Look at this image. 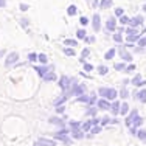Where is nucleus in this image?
<instances>
[{"instance_id":"864d4df0","label":"nucleus","mask_w":146,"mask_h":146,"mask_svg":"<svg viewBox=\"0 0 146 146\" xmlns=\"http://www.w3.org/2000/svg\"><path fill=\"white\" fill-rule=\"evenodd\" d=\"M90 121H92V124H93V126H96V124H98L101 120H96V118H93V120H90Z\"/></svg>"},{"instance_id":"ea45409f","label":"nucleus","mask_w":146,"mask_h":146,"mask_svg":"<svg viewBox=\"0 0 146 146\" xmlns=\"http://www.w3.org/2000/svg\"><path fill=\"white\" fill-rule=\"evenodd\" d=\"M134 70H135V65L131 64V65H127V67H126V70H124V72H126V73H132Z\"/></svg>"},{"instance_id":"1a4fd4ad","label":"nucleus","mask_w":146,"mask_h":146,"mask_svg":"<svg viewBox=\"0 0 146 146\" xmlns=\"http://www.w3.org/2000/svg\"><path fill=\"white\" fill-rule=\"evenodd\" d=\"M141 23H143V17L137 16V17H134V19H131L129 25H131V27H134V28H137V27H140Z\"/></svg>"},{"instance_id":"79ce46f5","label":"nucleus","mask_w":146,"mask_h":146,"mask_svg":"<svg viewBox=\"0 0 146 146\" xmlns=\"http://www.w3.org/2000/svg\"><path fill=\"white\" fill-rule=\"evenodd\" d=\"M64 110H65V107L62 106V104H61V106H56V112L58 113H64Z\"/></svg>"},{"instance_id":"0eeeda50","label":"nucleus","mask_w":146,"mask_h":146,"mask_svg":"<svg viewBox=\"0 0 146 146\" xmlns=\"http://www.w3.org/2000/svg\"><path fill=\"white\" fill-rule=\"evenodd\" d=\"M92 25H93V30H95V31H100V30H101V19H100V14H95V16H93Z\"/></svg>"},{"instance_id":"4468645a","label":"nucleus","mask_w":146,"mask_h":146,"mask_svg":"<svg viewBox=\"0 0 146 146\" xmlns=\"http://www.w3.org/2000/svg\"><path fill=\"white\" fill-rule=\"evenodd\" d=\"M120 107H121V104L118 103V101H113V104H110V110H112V113H113V115L120 113Z\"/></svg>"},{"instance_id":"5fc2aeb1","label":"nucleus","mask_w":146,"mask_h":146,"mask_svg":"<svg viewBox=\"0 0 146 146\" xmlns=\"http://www.w3.org/2000/svg\"><path fill=\"white\" fill-rule=\"evenodd\" d=\"M20 9H22V11H27V9H28V6H27L25 3H22V5H20Z\"/></svg>"},{"instance_id":"a878e982","label":"nucleus","mask_w":146,"mask_h":146,"mask_svg":"<svg viewBox=\"0 0 146 146\" xmlns=\"http://www.w3.org/2000/svg\"><path fill=\"white\" fill-rule=\"evenodd\" d=\"M76 11H78V8H76L75 5H70V6H68V9H67L68 16H75V14H76Z\"/></svg>"},{"instance_id":"412c9836","label":"nucleus","mask_w":146,"mask_h":146,"mask_svg":"<svg viewBox=\"0 0 146 146\" xmlns=\"http://www.w3.org/2000/svg\"><path fill=\"white\" fill-rule=\"evenodd\" d=\"M126 34H127V36H134V34H140V33H138L137 28H134V27H129V28H126Z\"/></svg>"},{"instance_id":"e433bc0d","label":"nucleus","mask_w":146,"mask_h":146,"mask_svg":"<svg viewBox=\"0 0 146 146\" xmlns=\"http://www.w3.org/2000/svg\"><path fill=\"white\" fill-rule=\"evenodd\" d=\"M113 40H115V42H121V40H123L121 33H115V34H113Z\"/></svg>"},{"instance_id":"de8ad7c7","label":"nucleus","mask_w":146,"mask_h":146,"mask_svg":"<svg viewBox=\"0 0 146 146\" xmlns=\"http://www.w3.org/2000/svg\"><path fill=\"white\" fill-rule=\"evenodd\" d=\"M92 132H93V134H98V132H101V127H100L98 124H96V126H95V127H93V129H92Z\"/></svg>"},{"instance_id":"09e8293b","label":"nucleus","mask_w":146,"mask_h":146,"mask_svg":"<svg viewBox=\"0 0 146 146\" xmlns=\"http://www.w3.org/2000/svg\"><path fill=\"white\" fill-rule=\"evenodd\" d=\"M79 22H81L82 25H87V23H89V20H87V17H81V19H79Z\"/></svg>"},{"instance_id":"6e6552de","label":"nucleus","mask_w":146,"mask_h":146,"mask_svg":"<svg viewBox=\"0 0 146 146\" xmlns=\"http://www.w3.org/2000/svg\"><path fill=\"white\" fill-rule=\"evenodd\" d=\"M34 70L39 73V76H44V75H47L51 68L50 67H45V65H37V67H34Z\"/></svg>"},{"instance_id":"f03ea898","label":"nucleus","mask_w":146,"mask_h":146,"mask_svg":"<svg viewBox=\"0 0 146 146\" xmlns=\"http://www.w3.org/2000/svg\"><path fill=\"white\" fill-rule=\"evenodd\" d=\"M98 93L103 96V98H106V100H115L118 96L117 90L115 89H110V87H100Z\"/></svg>"},{"instance_id":"c9c22d12","label":"nucleus","mask_w":146,"mask_h":146,"mask_svg":"<svg viewBox=\"0 0 146 146\" xmlns=\"http://www.w3.org/2000/svg\"><path fill=\"white\" fill-rule=\"evenodd\" d=\"M98 73H100V75H106V73H107V67L100 65V67H98Z\"/></svg>"},{"instance_id":"b1692460","label":"nucleus","mask_w":146,"mask_h":146,"mask_svg":"<svg viewBox=\"0 0 146 146\" xmlns=\"http://www.w3.org/2000/svg\"><path fill=\"white\" fill-rule=\"evenodd\" d=\"M127 112H129V106H127L126 103H123V104H121V107H120V113H123V115H126Z\"/></svg>"},{"instance_id":"49530a36","label":"nucleus","mask_w":146,"mask_h":146,"mask_svg":"<svg viewBox=\"0 0 146 146\" xmlns=\"http://www.w3.org/2000/svg\"><path fill=\"white\" fill-rule=\"evenodd\" d=\"M90 54V51H89V48H84V50H82V58H87Z\"/></svg>"},{"instance_id":"603ef678","label":"nucleus","mask_w":146,"mask_h":146,"mask_svg":"<svg viewBox=\"0 0 146 146\" xmlns=\"http://www.w3.org/2000/svg\"><path fill=\"white\" fill-rule=\"evenodd\" d=\"M95 101H96V96H95V95H92V96H90V103H89V104L92 106V104H95Z\"/></svg>"},{"instance_id":"6ab92c4d","label":"nucleus","mask_w":146,"mask_h":146,"mask_svg":"<svg viewBox=\"0 0 146 146\" xmlns=\"http://www.w3.org/2000/svg\"><path fill=\"white\" fill-rule=\"evenodd\" d=\"M137 100H140L141 103H146V90H140L137 93Z\"/></svg>"},{"instance_id":"473e14b6","label":"nucleus","mask_w":146,"mask_h":146,"mask_svg":"<svg viewBox=\"0 0 146 146\" xmlns=\"http://www.w3.org/2000/svg\"><path fill=\"white\" fill-rule=\"evenodd\" d=\"M76 36H78L79 39H84L86 37V30H78L76 31Z\"/></svg>"},{"instance_id":"7ed1b4c3","label":"nucleus","mask_w":146,"mask_h":146,"mask_svg":"<svg viewBox=\"0 0 146 146\" xmlns=\"http://www.w3.org/2000/svg\"><path fill=\"white\" fill-rule=\"evenodd\" d=\"M72 84H73V79H70L68 76H62V78L59 79V86H61V89L64 90V93H67V95H70Z\"/></svg>"},{"instance_id":"72a5a7b5","label":"nucleus","mask_w":146,"mask_h":146,"mask_svg":"<svg viewBox=\"0 0 146 146\" xmlns=\"http://www.w3.org/2000/svg\"><path fill=\"white\" fill-rule=\"evenodd\" d=\"M96 110H98V109H96V107H89V109H87V115L93 117V115H95V113H96Z\"/></svg>"},{"instance_id":"39448f33","label":"nucleus","mask_w":146,"mask_h":146,"mask_svg":"<svg viewBox=\"0 0 146 146\" xmlns=\"http://www.w3.org/2000/svg\"><path fill=\"white\" fill-rule=\"evenodd\" d=\"M17 61H19V54H17V53H9L8 58H6V61H5V67H6V68L13 67V65H14Z\"/></svg>"},{"instance_id":"5701e85b","label":"nucleus","mask_w":146,"mask_h":146,"mask_svg":"<svg viewBox=\"0 0 146 146\" xmlns=\"http://www.w3.org/2000/svg\"><path fill=\"white\" fill-rule=\"evenodd\" d=\"M100 6H101V8H110V6H112V0H101V3H100Z\"/></svg>"},{"instance_id":"f257e3e1","label":"nucleus","mask_w":146,"mask_h":146,"mask_svg":"<svg viewBox=\"0 0 146 146\" xmlns=\"http://www.w3.org/2000/svg\"><path fill=\"white\" fill-rule=\"evenodd\" d=\"M141 123H143V120L138 117L137 110H132L129 113V117H126V126L129 127V131L132 134H137V129H138V126H141Z\"/></svg>"},{"instance_id":"7c9ffc66","label":"nucleus","mask_w":146,"mask_h":146,"mask_svg":"<svg viewBox=\"0 0 146 146\" xmlns=\"http://www.w3.org/2000/svg\"><path fill=\"white\" fill-rule=\"evenodd\" d=\"M70 127H72V131L73 129H79V127H81V123H79V121H72Z\"/></svg>"},{"instance_id":"6e6d98bb","label":"nucleus","mask_w":146,"mask_h":146,"mask_svg":"<svg viewBox=\"0 0 146 146\" xmlns=\"http://www.w3.org/2000/svg\"><path fill=\"white\" fill-rule=\"evenodd\" d=\"M5 6V0H0V8H3Z\"/></svg>"},{"instance_id":"bb28decb","label":"nucleus","mask_w":146,"mask_h":146,"mask_svg":"<svg viewBox=\"0 0 146 146\" xmlns=\"http://www.w3.org/2000/svg\"><path fill=\"white\" fill-rule=\"evenodd\" d=\"M131 22V19H129V17H127V16H121L120 17V23H121V25H127V23H129Z\"/></svg>"},{"instance_id":"8fccbe9b","label":"nucleus","mask_w":146,"mask_h":146,"mask_svg":"<svg viewBox=\"0 0 146 146\" xmlns=\"http://www.w3.org/2000/svg\"><path fill=\"white\" fill-rule=\"evenodd\" d=\"M92 65H90V64H87V62H84V70H87V72H90V70H92Z\"/></svg>"},{"instance_id":"2f4dec72","label":"nucleus","mask_w":146,"mask_h":146,"mask_svg":"<svg viewBox=\"0 0 146 146\" xmlns=\"http://www.w3.org/2000/svg\"><path fill=\"white\" fill-rule=\"evenodd\" d=\"M120 96H121V98H124V100H126L127 96H129V92H127L126 89H121V90H120Z\"/></svg>"},{"instance_id":"cd10ccee","label":"nucleus","mask_w":146,"mask_h":146,"mask_svg":"<svg viewBox=\"0 0 146 146\" xmlns=\"http://www.w3.org/2000/svg\"><path fill=\"white\" fill-rule=\"evenodd\" d=\"M64 45H68V47H76L78 42H76V40H73V39H65L64 40Z\"/></svg>"},{"instance_id":"dca6fc26","label":"nucleus","mask_w":146,"mask_h":146,"mask_svg":"<svg viewBox=\"0 0 146 146\" xmlns=\"http://www.w3.org/2000/svg\"><path fill=\"white\" fill-rule=\"evenodd\" d=\"M50 123H51V124H58V126H64L65 121L61 120V118H58V117H51V118H50Z\"/></svg>"},{"instance_id":"c85d7f7f","label":"nucleus","mask_w":146,"mask_h":146,"mask_svg":"<svg viewBox=\"0 0 146 146\" xmlns=\"http://www.w3.org/2000/svg\"><path fill=\"white\" fill-rule=\"evenodd\" d=\"M93 126V124H92V121H86V123L84 124H82V131H86V132H87V131H90V127H92Z\"/></svg>"},{"instance_id":"9d476101","label":"nucleus","mask_w":146,"mask_h":146,"mask_svg":"<svg viewBox=\"0 0 146 146\" xmlns=\"http://www.w3.org/2000/svg\"><path fill=\"white\" fill-rule=\"evenodd\" d=\"M106 28L109 30V31H115V28H117V20L113 19V17H110V19L106 22Z\"/></svg>"},{"instance_id":"3c124183","label":"nucleus","mask_w":146,"mask_h":146,"mask_svg":"<svg viewBox=\"0 0 146 146\" xmlns=\"http://www.w3.org/2000/svg\"><path fill=\"white\" fill-rule=\"evenodd\" d=\"M138 45L145 47V45H146V37H143V39H138Z\"/></svg>"},{"instance_id":"2eb2a0df","label":"nucleus","mask_w":146,"mask_h":146,"mask_svg":"<svg viewBox=\"0 0 146 146\" xmlns=\"http://www.w3.org/2000/svg\"><path fill=\"white\" fill-rule=\"evenodd\" d=\"M67 98H68V95H67V93H64V95H62V96H59V98H56V100H54V106H61V104L62 103H65V101H67Z\"/></svg>"},{"instance_id":"37998d69","label":"nucleus","mask_w":146,"mask_h":146,"mask_svg":"<svg viewBox=\"0 0 146 146\" xmlns=\"http://www.w3.org/2000/svg\"><path fill=\"white\" fill-rule=\"evenodd\" d=\"M123 13H124V11H123V8H117V9H115V16H118V17L123 16Z\"/></svg>"},{"instance_id":"4be33fe9","label":"nucleus","mask_w":146,"mask_h":146,"mask_svg":"<svg viewBox=\"0 0 146 146\" xmlns=\"http://www.w3.org/2000/svg\"><path fill=\"white\" fill-rule=\"evenodd\" d=\"M135 135H137V137L140 138V140L146 141V131H143V129H138V131H137V134H135Z\"/></svg>"},{"instance_id":"ddd939ff","label":"nucleus","mask_w":146,"mask_h":146,"mask_svg":"<svg viewBox=\"0 0 146 146\" xmlns=\"http://www.w3.org/2000/svg\"><path fill=\"white\" fill-rule=\"evenodd\" d=\"M132 84L134 86H145L146 84V81H141V75H135L134 76V79H132Z\"/></svg>"},{"instance_id":"c756f323","label":"nucleus","mask_w":146,"mask_h":146,"mask_svg":"<svg viewBox=\"0 0 146 146\" xmlns=\"http://www.w3.org/2000/svg\"><path fill=\"white\" fill-rule=\"evenodd\" d=\"M140 39V34H134V36H127V42H135Z\"/></svg>"},{"instance_id":"58836bf2","label":"nucleus","mask_w":146,"mask_h":146,"mask_svg":"<svg viewBox=\"0 0 146 146\" xmlns=\"http://www.w3.org/2000/svg\"><path fill=\"white\" fill-rule=\"evenodd\" d=\"M37 59H39V62H42V64H47V56H45V54H39Z\"/></svg>"},{"instance_id":"a211bd4d","label":"nucleus","mask_w":146,"mask_h":146,"mask_svg":"<svg viewBox=\"0 0 146 146\" xmlns=\"http://www.w3.org/2000/svg\"><path fill=\"white\" fill-rule=\"evenodd\" d=\"M72 135H73V138H78V140L84 137V134H82L81 129H73V131H72Z\"/></svg>"},{"instance_id":"4d7b16f0","label":"nucleus","mask_w":146,"mask_h":146,"mask_svg":"<svg viewBox=\"0 0 146 146\" xmlns=\"http://www.w3.org/2000/svg\"><path fill=\"white\" fill-rule=\"evenodd\" d=\"M143 11H146V5H145V6H143Z\"/></svg>"},{"instance_id":"423d86ee","label":"nucleus","mask_w":146,"mask_h":146,"mask_svg":"<svg viewBox=\"0 0 146 146\" xmlns=\"http://www.w3.org/2000/svg\"><path fill=\"white\" fill-rule=\"evenodd\" d=\"M37 145H39V146H56V141H54V140H50V138L40 137L39 140H37Z\"/></svg>"},{"instance_id":"393cba45","label":"nucleus","mask_w":146,"mask_h":146,"mask_svg":"<svg viewBox=\"0 0 146 146\" xmlns=\"http://www.w3.org/2000/svg\"><path fill=\"white\" fill-rule=\"evenodd\" d=\"M76 101H78V103H90V96L89 95H81Z\"/></svg>"},{"instance_id":"aec40b11","label":"nucleus","mask_w":146,"mask_h":146,"mask_svg":"<svg viewBox=\"0 0 146 146\" xmlns=\"http://www.w3.org/2000/svg\"><path fill=\"white\" fill-rule=\"evenodd\" d=\"M115 56V48H110V50L106 51V54H104V59H112Z\"/></svg>"},{"instance_id":"a19ab883","label":"nucleus","mask_w":146,"mask_h":146,"mask_svg":"<svg viewBox=\"0 0 146 146\" xmlns=\"http://www.w3.org/2000/svg\"><path fill=\"white\" fill-rule=\"evenodd\" d=\"M28 59H30L31 62H34V61L37 59V54H36V53H30V54H28Z\"/></svg>"},{"instance_id":"f3484780","label":"nucleus","mask_w":146,"mask_h":146,"mask_svg":"<svg viewBox=\"0 0 146 146\" xmlns=\"http://www.w3.org/2000/svg\"><path fill=\"white\" fill-rule=\"evenodd\" d=\"M42 78L45 79V81H56V75H54V73H53V72H51V70H50V72H48V73H47V75H44V76H42Z\"/></svg>"},{"instance_id":"a18cd8bd","label":"nucleus","mask_w":146,"mask_h":146,"mask_svg":"<svg viewBox=\"0 0 146 146\" xmlns=\"http://www.w3.org/2000/svg\"><path fill=\"white\" fill-rule=\"evenodd\" d=\"M101 124H107V123H110V118H107V117H104V118H101V121H100Z\"/></svg>"},{"instance_id":"c03bdc74","label":"nucleus","mask_w":146,"mask_h":146,"mask_svg":"<svg viewBox=\"0 0 146 146\" xmlns=\"http://www.w3.org/2000/svg\"><path fill=\"white\" fill-rule=\"evenodd\" d=\"M115 68L117 70H126V65L124 64H115Z\"/></svg>"},{"instance_id":"f704fd0d","label":"nucleus","mask_w":146,"mask_h":146,"mask_svg":"<svg viewBox=\"0 0 146 146\" xmlns=\"http://www.w3.org/2000/svg\"><path fill=\"white\" fill-rule=\"evenodd\" d=\"M64 54H67V56H75V51H73L72 48H64Z\"/></svg>"},{"instance_id":"20e7f679","label":"nucleus","mask_w":146,"mask_h":146,"mask_svg":"<svg viewBox=\"0 0 146 146\" xmlns=\"http://www.w3.org/2000/svg\"><path fill=\"white\" fill-rule=\"evenodd\" d=\"M67 134H68L67 129H62V131H59V132H54V138L59 140V141H62V143H65V145H70L72 140L67 137Z\"/></svg>"},{"instance_id":"f8f14e48","label":"nucleus","mask_w":146,"mask_h":146,"mask_svg":"<svg viewBox=\"0 0 146 146\" xmlns=\"http://www.w3.org/2000/svg\"><path fill=\"white\" fill-rule=\"evenodd\" d=\"M98 109H101V110L110 109V104L107 103V100H106V98H103V100H100V101H98Z\"/></svg>"},{"instance_id":"4c0bfd02","label":"nucleus","mask_w":146,"mask_h":146,"mask_svg":"<svg viewBox=\"0 0 146 146\" xmlns=\"http://www.w3.org/2000/svg\"><path fill=\"white\" fill-rule=\"evenodd\" d=\"M84 40H86L87 44H93V42H95V37H93V36H86Z\"/></svg>"},{"instance_id":"9b49d317","label":"nucleus","mask_w":146,"mask_h":146,"mask_svg":"<svg viewBox=\"0 0 146 146\" xmlns=\"http://www.w3.org/2000/svg\"><path fill=\"white\" fill-rule=\"evenodd\" d=\"M120 54H121V58H123L124 61H127V62H131V61H132L131 53H127L126 48H124V47H120Z\"/></svg>"}]
</instances>
